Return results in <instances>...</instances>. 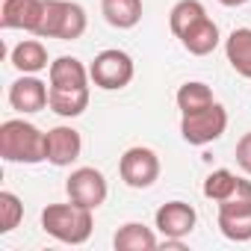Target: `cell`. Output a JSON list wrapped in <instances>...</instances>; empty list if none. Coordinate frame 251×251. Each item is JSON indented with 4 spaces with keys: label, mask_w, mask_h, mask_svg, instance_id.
<instances>
[{
    "label": "cell",
    "mask_w": 251,
    "mask_h": 251,
    "mask_svg": "<svg viewBox=\"0 0 251 251\" xmlns=\"http://www.w3.org/2000/svg\"><path fill=\"white\" fill-rule=\"evenodd\" d=\"M89 27L86 9L74 0H45V12L36 27L39 39H59V42H77Z\"/></svg>",
    "instance_id": "obj_3"
},
{
    "label": "cell",
    "mask_w": 251,
    "mask_h": 251,
    "mask_svg": "<svg viewBox=\"0 0 251 251\" xmlns=\"http://www.w3.org/2000/svg\"><path fill=\"white\" fill-rule=\"evenodd\" d=\"M118 175L130 189H151L160 177V157L157 151L145 145H133L121 154L118 160Z\"/></svg>",
    "instance_id": "obj_7"
},
{
    "label": "cell",
    "mask_w": 251,
    "mask_h": 251,
    "mask_svg": "<svg viewBox=\"0 0 251 251\" xmlns=\"http://www.w3.org/2000/svg\"><path fill=\"white\" fill-rule=\"evenodd\" d=\"M83 151V136L80 130L68 127V124H59V127H50L48 130V163L50 166H71Z\"/></svg>",
    "instance_id": "obj_12"
},
{
    "label": "cell",
    "mask_w": 251,
    "mask_h": 251,
    "mask_svg": "<svg viewBox=\"0 0 251 251\" xmlns=\"http://www.w3.org/2000/svg\"><path fill=\"white\" fill-rule=\"evenodd\" d=\"M225 56L239 77L251 80V27H236L225 39Z\"/></svg>",
    "instance_id": "obj_15"
},
{
    "label": "cell",
    "mask_w": 251,
    "mask_h": 251,
    "mask_svg": "<svg viewBox=\"0 0 251 251\" xmlns=\"http://www.w3.org/2000/svg\"><path fill=\"white\" fill-rule=\"evenodd\" d=\"M195 225L198 213L186 201H166L154 216V227L163 233V239H186L195 230Z\"/></svg>",
    "instance_id": "obj_9"
},
{
    "label": "cell",
    "mask_w": 251,
    "mask_h": 251,
    "mask_svg": "<svg viewBox=\"0 0 251 251\" xmlns=\"http://www.w3.org/2000/svg\"><path fill=\"white\" fill-rule=\"evenodd\" d=\"M92 213L95 210L80 207L74 201H68V204H48L42 210V227L56 242L83 245L92 236V230H95V216Z\"/></svg>",
    "instance_id": "obj_2"
},
{
    "label": "cell",
    "mask_w": 251,
    "mask_h": 251,
    "mask_svg": "<svg viewBox=\"0 0 251 251\" xmlns=\"http://www.w3.org/2000/svg\"><path fill=\"white\" fill-rule=\"evenodd\" d=\"M219 230L230 242L251 239V180L239 177L236 192L219 201Z\"/></svg>",
    "instance_id": "obj_4"
},
{
    "label": "cell",
    "mask_w": 251,
    "mask_h": 251,
    "mask_svg": "<svg viewBox=\"0 0 251 251\" xmlns=\"http://www.w3.org/2000/svg\"><path fill=\"white\" fill-rule=\"evenodd\" d=\"M48 106H50V112H56L62 118H77L89 106V86H83V89H53L50 86Z\"/></svg>",
    "instance_id": "obj_19"
},
{
    "label": "cell",
    "mask_w": 251,
    "mask_h": 251,
    "mask_svg": "<svg viewBox=\"0 0 251 251\" xmlns=\"http://www.w3.org/2000/svg\"><path fill=\"white\" fill-rule=\"evenodd\" d=\"M0 157L6 163L36 166L48 160V133L39 130L33 121L9 118L0 124Z\"/></svg>",
    "instance_id": "obj_1"
},
{
    "label": "cell",
    "mask_w": 251,
    "mask_h": 251,
    "mask_svg": "<svg viewBox=\"0 0 251 251\" xmlns=\"http://www.w3.org/2000/svg\"><path fill=\"white\" fill-rule=\"evenodd\" d=\"M175 100H177L180 115H186V112H198V109H204V106L216 103L213 89H210L207 83H201V80H189V83H183V86L177 89Z\"/></svg>",
    "instance_id": "obj_20"
},
{
    "label": "cell",
    "mask_w": 251,
    "mask_h": 251,
    "mask_svg": "<svg viewBox=\"0 0 251 251\" xmlns=\"http://www.w3.org/2000/svg\"><path fill=\"white\" fill-rule=\"evenodd\" d=\"M236 166L245 172V175H251V130L248 133H242L239 136V142H236Z\"/></svg>",
    "instance_id": "obj_24"
},
{
    "label": "cell",
    "mask_w": 251,
    "mask_h": 251,
    "mask_svg": "<svg viewBox=\"0 0 251 251\" xmlns=\"http://www.w3.org/2000/svg\"><path fill=\"white\" fill-rule=\"evenodd\" d=\"M9 62L21 71V74H39L45 68H50L48 62V48L39 39H24L21 45H15L9 50Z\"/></svg>",
    "instance_id": "obj_17"
},
{
    "label": "cell",
    "mask_w": 251,
    "mask_h": 251,
    "mask_svg": "<svg viewBox=\"0 0 251 251\" xmlns=\"http://www.w3.org/2000/svg\"><path fill=\"white\" fill-rule=\"evenodd\" d=\"M48 77H50L53 89H83L92 80L89 68L77 56H56L48 68Z\"/></svg>",
    "instance_id": "obj_13"
},
{
    "label": "cell",
    "mask_w": 251,
    "mask_h": 251,
    "mask_svg": "<svg viewBox=\"0 0 251 251\" xmlns=\"http://www.w3.org/2000/svg\"><path fill=\"white\" fill-rule=\"evenodd\" d=\"M227 130V109L216 100L198 112H186L180 118V136L189 145H210Z\"/></svg>",
    "instance_id": "obj_6"
},
{
    "label": "cell",
    "mask_w": 251,
    "mask_h": 251,
    "mask_svg": "<svg viewBox=\"0 0 251 251\" xmlns=\"http://www.w3.org/2000/svg\"><path fill=\"white\" fill-rule=\"evenodd\" d=\"M50 100V86L45 80H39L36 74H21L12 86H9V106L21 115H33L42 112Z\"/></svg>",
    "instance_id": "obj_10"
},
{
    "label": "cell",
    "mask_w": 251,
    "mask_h": 251,
    "mask_svg": "<svg viewBox=\"0 0 251 251\" xmlns=\"http://www.w3.org/2000/svg\"><path fill=\"white\" fill-rule=\"evenodd\" d=\"M89 74H92V83L103 92H118L124 86H130L133 74H136V65L130 59V53H124L118 48H109V50H100L92 65H89Z\"/></svg>",
    "instance_id": "obj_5"
},
{
    "label": "cell",
    "mask_w": 251,
    "mask_h": 251,
    "mask_svg": "<svg viewBox=\"0 0 251 251\" xmlns=\"http://www.w3.org/2000/svg\"><path fill=\"white\" fill-rule=\"evenodd\" d=\"M42 12H45V0H0V27L24 30L36 36Z\"/></svg>",
    "instance_id": "obj_11"
},
{
    "label": "cell",
    "mask_w": 251,
    "mask_h": 251,
    "mask_svg": "<svg viewBox=\"0 0 251 251\" xmlns=\"http://www.w3.org/2000/svg\"><path fill=\"white\" fill-rule=\"evenodd\" d=\"M219 3H222V6H230V9H233V6H245L248 0H219Z\"/></svg>",
    "instance_id": "obj_25"
},
{
    "label": "cell",
    "mask_w": 251,
    "mask_h": 251,
    "mask_svg": "<svg viewBox=\"0 0 251 251\" xmlns=\"http://www.w3.org/2000/svg\"><path fill=\"white\" fill-rule=\"evenodd\" d=\"M201 18H207V9H204V3L201 0H177V3L172 6V12H169V27H172V33L180 39L189 27H195Z\"/></svg>",
    "instance_id": "obj_21"
},
{
    "label": "cell",
    "mask_w": 251,
    "mask_h": 251,
    "mask_svg": "<svg viewBox=\"0 0 251 251\" xmlns=\"http://www.w3.org/2000/svg\"><path fill=\"white\" fill-rule=\"evenodd\" d=\"M236 186H239V175H233L230 169H216L204 180V198H210V201L219 204V201L230 198L236 192Z\"/></svg>",
    "instance_id": "obj_22"
},
{
    "label": "cell",
    "mask_w": 251,
    "mask_h": 251,
    "mask_svg": "<svg viewBox=\"0 0 251 251\" xmlns=\"http://www.w3.org/2000/svg\"><path fill=\"white\" fill-rule=\"evenodd\" d=\"M180 45L192 53V56H207L219 48V24L207 15L201 18L195 27H189L183 36H180Z\"/></svg>",
    "instance_id": "obj_16"
},
{
    "label": "cell",
    "mask_w": 251,
    "mask_h": 251,
    "mask_svg": "<svg viewBox=\"0 0 251 251\" xmlns=\"http://www.w3.org/2000/svg\"><path fill=\"white\" fill-rule=\"evenodd\" d=\"M24 219V204L15 192H0V233H12Z\"/></svg>",
    "instance_id": "obj_23"
},
{
    "label": "cell",
    "mask_w": 251,
    "mask_h": 251,
    "mask_svg": "<svg viewBox=\"0 0 251 251\" xmlns=\"http://www.w3.org/2000/svg\"><path fill=\"white\" fill-rule=\"evenodd\" d=\"M100 12L109 27L133 30L142 21V0H100Z\"/></svg>",
    "instance_id": "obj_18"
},
{
    "label": "cell",
    "mask_w": 251,
    "mask_h": 251,
    "mask_svg": "<svg viewBox=\"0 0 251 251\" xmlns=\"http://www.w3.org/2000/svg\"><path fill=\"white\" fill-rule=\"evenodd\" d=\"M112 245L115 251H154L160 245L157 233L142 225V222H127V225H121L112 236Z\"/></svg>",
    "instance_id": "obj_14"
},
{
    "label": "cell",
    "mask_w": 251,
    "mask_h": 251,
    "mask_svg": "<svg viewBox=\"0 0 251 251\" xmlns=\"http://www.w3.org/2000/svg\"><path fill=\"white\" fill-rule=\"evenodd\" d=\"M65 192H68V201L80 204V207H89V210H98L106 195H109V186H106V177L103 172L92 169V166H83V169H74L65 180Z\"/></svg>",
    "instance_id": "obj_8"
}]
</instances>
